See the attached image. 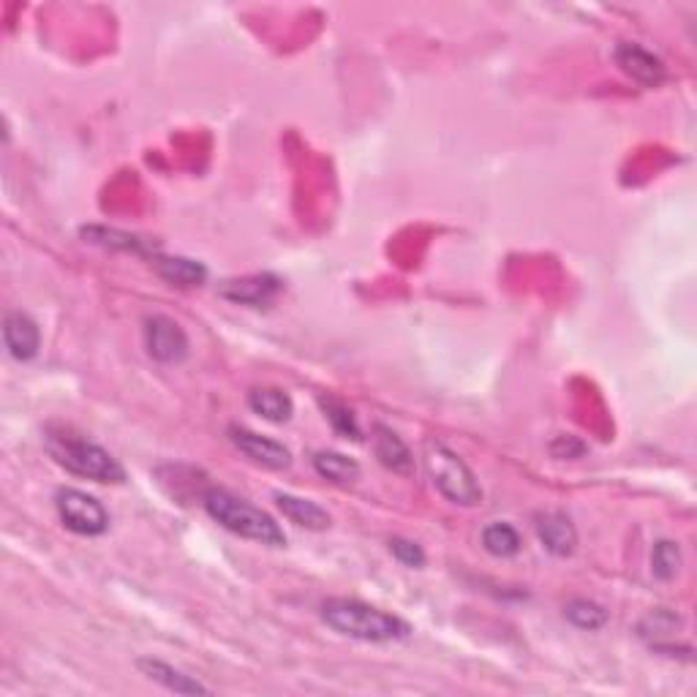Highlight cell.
<instances>
[{"label": "cell", "instance_id": "cell-1", "mask_svg": "<svg viewBox=\"0 0 697 697\" xmlns=\"http://www.w3.org/2000/svg\"><path fill=\"white\" fill-rule=\"evenodd\" d=\"M44 447H47L49 458L60 469L74 474V477L93 480V483L101 485L126 483V469H123V463L110 450H104L95 441L71 434L69 428L49 425L44 430Z\"/></svg>", "mask_w": 697, "mask_h": 697}, {"label": "cell", "instance_id": "cell-2", "mask_svg": "<svg viewBox=\"0 0 697 697\" xmlns=\"http://www.w3.org/2000/svg\"><path fill=\"white\" fill-rule=\"evenodd\" d=\"M322 621L333 632L360 640V643H395V640H406L412 634V625L401 616L349 597L327 599L322 605Z\"/></svg>", "mask_w": 697, "mask_h": 697}, {"label": "cell", "instance_id": "cell-3", "mask_svg": "<svg viewBox=\"0 0 697 697\" xmlns=\"http://www.w3.org/2000/svg\"><path fill=\"white\" fill-rule=\"evenodd\" d=\"M202 504H205V513L221 529L265 548H286V535H283L279 520L270 513H265V509H259L257 504L237 496V493L226 488H210Z\"/></svg>", "mask_w": 697, "mask_h": 697}, {"label": "cell", "instance_id": "cell-4", "mask_svg": "<svg viewBox=\"0 0 697 697\" xmlns=\"http://www.w3.org/2000/svg\"><path fill=\"white\" fill-rule=\"evenodd\" d=\"M423 461L430 483L447 502L456 504V507H477V504H483V485H480L477 474L445 441H425Z\"/></svg>", "mask_w": 697, "mask_h": 697}, {"label": "cell", "instance_id": "cell-5", "mask_svg": "<svg viewBox=\"0 0 697 697\" xmlns=\"http://www.w3.org/2000/svg\"><path fill=\"white\" fill-rule=\"evenodd\" d=\"M55 509L66 529L79 537H101L110 531V513L104 504L79 488H60L55 493Z\"/></svg>", "mask_w": 697, "mask_h": 697}, {"label": "cell", "instance_id": "cell-6", "mask_svg": "<svg viewBox=\"0 0 697 697\" xmlns=\"http://www.w3.org/2000/svg\"><path fill=\"white\" fill-rule=\"evenodd\" d=\"M142 341H145L147 355L161 366H180L189 357L191 341L183 327L172 316L153 314L142 325Z\"/></svg>", "mask_w": 697, "mask_h": 697}, {"label": "cell", "instance_id": "cell-7", "mask_svg": "<svg viewBox=\"0 0 697 697\" xmlns=\"http://www.w3.org/2000/svg\"><path fill=\"white\" fill-rule=\"evenodd\" d=\"M229 441L248 458V461H254L262 469H270V472H283V469L292 466V452H289V447L257 434V430L243 428V425H229Z\"/></svg>", "mask_w": 697, "mask_h": 697}, {"label": "cell", "instance_id": "cell-8", "mask_svg": "<svg viewBox=\"0 0 697 697\" xmlns=\"http://www.w3.org/2000/svg\"><path fill=\"white\" fill-rule=\"evenodd\" d=\"M614 60L621 71L627 74L632 82H638L640 88H660L667 79V66L665 60L656 58L654 53H649L645 47L634 42H619L614 47Z\"/></svg>", "mask_w": 697, "mask_h": 697}, {"label": "cell", "instance_id": "cell-9", "mask_svg": "<svg viewBox=\"0 0 697 697\" xmlns=\"http://www.w3.org/2000/svg\"><path fill=\"white\" fill-rule=\"evenodd\" d=\"M3 344L16 362H31L42 349V330L36 319L25 311H9L3 319Z\"/></svg>", "mask_w": 697, "mask_h": 697}, {"label": "cell", "instance_id": "cell-10", "mask_svg": "<svg viewBox=\"0 0 697 697\" xmlns=\"http://www.w3.org/2000/svg\"><path fill=\"white\" fill-rule=\"evenodd\" d=\"M535 531L542 548L557 559H570L577 551V529L564 513H540L535 518Z\"/></svg>", "mask_w": 697, "mask_h": 697}, {"label": "cell", "instance_id": "cell-11", "mask_svg": "<svg viewBox=\"0 0 697 697\" xmlns=\"http://www.w3.org/2000/svg\"><path fill=\"white\" fill-rule=\"evenodd\" d=\"M281 292V279L270 273L246 276V279L224 281L221 286V297L229 300L235 305H248V308H262V305L273 303L276 294Z\"/></svg>", "mask_w": 697, "mask_h": 697}, {"label": "cell", "instance_id": "cell-12", "mask_svg": "<svg viewBox=\"0 0 697 697\" xmlns=\"http://www.w3.org/2000/svg\"><path fill=\"white\" fill-rule=\"evenodd\" d=\"M684 619L678 614H673L671 608H654L638 621V638L643 643H649L651 651H660V654H673L676 645V632L682 629Z\"/></svg>", "mask_w": 697, "mask_h": 697}, {"label": "cell", "instance_id": "cell-13", "mask_svg": "<svg viewBox=\"0 0 697 697\" xmlns=\"http://www.w3.org/2000/svg\"><path fill=\"white\" fill-rule=\"evenodd\" d=\"M373 450H376L379 463L393 474H401V477L415 474V456H412L409 445L387 425H373Z\"/></svg>", "mask_w": 697, "mask_h": 697}, {"label": "cell", "instance_id": "cell-14", "mask_svg": "<svg viewBox=\"0 0 697 697\" xmlns=\"http://www.w3.org/2000/svg\"><path fill=\"white\" fill-rule=\"evenodd\" d=\"M137 671L145 678L161 684L164 689H169V693H175V695H210V687H205L200 678L189 676V673H183L180 667L169 665V662H164V660L139 656Z\"/></svg>", "mask_w": 697, "mask_h": 697}, {"label": "cell", "instance_id": "cell-15", "mask_svg": "<svg viewBox=\"0 0 697 697\" xmlns=\"http://www.w3.org/2000/svg\"><path fill=\"white\" fill-rule=\"evenodd\" d=\"M276 507L281 509L283 518L308 531H325L333 520L325 507H319L311 498L294 496V493H276Z\"/></svg>", "mask_w": 697, "mask_h": 697}, {"label": "cell", "instance_id": "cell-16", "mask_svg": "<svg viewBox=\"0 0 697 697\" xmlns=\"http://www.w3.org/2000/svg\"><path fill=\"white\" fill-rule=\"evenodd\" d=\"M79 235L88 243H93V246L110 248V251L137 254V257H158L156 246H150V240H142V237L132 235V232L110 229V226H82Z\"/></svg>", "mask_w": 697, "mask_h": 697}, {"label": "cell", "instance_id": "cell-17", "mask_svg": "<svg viewBox=\"0 0 697 697\" xmlns=\"http://www.w3.org/2000/svg\"><path fill=\"white\" fill-rule=\"evenodd\" d=\"M248 409L254 412L257 417L268 419V423L283 425L289 423L294 415V401L286 390L279 387H254L248 393Z\"/></svg>", "mask_w": 697, "mask_h": 697}, {"label": "cell", "instance_id": "cell-18", "mask_svg": "<svg viewBox=\"0 0 697 697\" xmlns=\"http://www.w3.org/2000/svg\"><path fill=\"white\" fill-rule=\"evenodd\" d=\"M153 268L164 281L172 286H202L207 281V268L200 259L189 257H153Z\"/></svg>", "mask_w": 697, "mask_h": 697}, {"label": "cell", "instance_id": "cell-19", "mask_svg": "<svg viewBox=\"0 0 697 697\" xmlns=\"http://www.w3.org/2000/svg\"><path fill=\"white\" fill-rule=\"evenodd\" d=\"M311 466L322 480L336 485H351L360 480V463L336 450H319L311 458Z\"/></svg>", "mask_w": 697, "mask_h": 697}, {"label": "cell", "instance_id": "cell-20", "mask_svg": "<svg viewBox=\"0 0 697 697\" xmlns=\"http://www.w3.org/2000/svg\"><path fill=\"white\" fill-rule=\"evenodd\" d=\"M483 548L491 553L493 559H515L524 548V537L515 529L513 524H504V520H493L480 535Z\"/></svg>", "mask_w": 697, "mask_h": 697}, {"label": "cell", "instance_id": "cell-21", "mask_svg": "<svg viewBox=\"0 0 697 697\" xmlns=\"http://www.w3.org/2000/svg\"><path fill=\"white\" fill-rule=\"evenodd\" d=\"M564 616L572 627L583 629V632H597V629H603L610 621L608 610H605L603 605L594 603V599H583V597L572 599V603L564 608Z\"/></svg>", "mask_w": 697, "mask_h": 697}, {"label": "cell", "instance_id": "cell-22", "mask_svg": "<svg viewBox=\"0 0 697 697\" xmlns=\"http://www.w3.org/2000/svg\"><path fill=\"white\" fill-rule=\"evenodd\" d=\"M684 566V553L678 548V542L673 540H660L651 548V575L656 581H673V577L682 572Z\"/></svg>", "mask_w": 697, "mask_h": 697}, {"label": "cell", "instance_id": "cell-23", "mask_svg": "<svg viewBox=\"0 0 697 697\" xmlns=\"http://www.w3.org/2000/svg\"><path fill=\"white\" fill-rule=\"evenodd\" d=\"M319 406L322 412H325L327 423L333 425V430H336L338 436H344V439H351V441L362 439L355 412H351L347 404H341V401L333 398V395H319Z\"/></svg>", "mask_w": 697, "mask_h": 697}, {"label": "cell", "instance_id": "cell-24", "mask_svg": "<svg viewBox=\"0 0 697 697\" xmlns=\"http://www.w3.org/2000/svg\"><path fill=\"white\" fill-rule=\"evenodd\" d=\"M390 553H393L398 564L409 566V570H419V566H425V551L417 546L415 540H406V537H393V540H390Z\"/></svg>", "mask_w": 697, "mask_h": 697}, {"label": "cell", "instance_id": "cell-25", "mask_svg": "<svg viewBox=\"0 0 697 697\" xmlns=\"http://www.w3.org/2000/svg\"><path fill=\"white\" fill-rule=\"evenodd\" d=\"M551 452L557 458H581L583 452H586V445L577 441L575 436H559V439L551 445Z\"/></svg>", "mask_w": 697, "mask_h": 697}]
</instances>
